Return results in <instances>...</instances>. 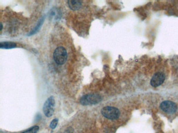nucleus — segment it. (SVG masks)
I'll list each match as a JSON object with an SVG mask.
<instances>
[{
    "mask_svg": "<svg viewBox=\"0 0 178 133\" xmlns=\"http://www.w3.org/2000/svg\"><path fill=\"white\" fill-rule=\"evenodd\" d=\"M68 58V54L66 49L63 47H58L54 51L53 59L55 62L59 65L65 63Z\"/></svg>",
    "mask_w": 178,
    "mask_h": 133,
    "instance_id": "1",
    "label": "nucleus"
},
{
    "mask_svg": "<svg viewBox=\"0 0 178 133\" xmlns=\"http://www.w3.org/2000/svg\"><path fill=\"white\" fill-rule=\"evenodd\" d=\"M101 101V97L99 95L93 94L83 96L80 99V103L84 106L94 105L98 103Z\"/></svg>",
    "mask_w": 178,
    "mask_h": 133,
    "instance_id": "2",
    "label": "nucleus"
},
{
    "mask_svg": "<svg viewBox=\"0 0 178 133\" xmlns=\"http://www.w3.org/2000/svg\"><path fill=\"white\" fill-rule=\"evenodd\" d=\"M101 114L108 119L116 120L119 118L120 112L117 108L108 106L102 109Z\"/></svg>",
    "mask_w": 178,
    "mask_h": 133,
    "instance_id": "3",
    "label": "nucleus"
},
{
    "mask_svg": "<svg viewBox=\"0 0 178 133\" xmlns=\"http://www.w3.org/2000/svg\"><path fill=\"white\" fill-rule=\"evenodd\" d=\"M56 104L55 99L53 96H51L47 99L43 107L44 114L48 118L52 117L54 112V107Z\"/></svg>",
    "mask_w": 178,
    "mask_h": 133,
    "instance_id": "4",
    "label": "nucleus"
},
{
    "mask_svg": "<svg viewBox=\"0 0 178 133\" xmlns=\"http://www.w3.org/2000/svg\"><path fill=\"white\" fill-rule=\"evenodd\" d=\"M160 108L164 112L168 114H173L177 110V106L175 103L171 101H164L162 102Z\"/></svg>",
    "mask_w": 178,
    "mask_h": 133,
    "instance_id": "5",
    "label": "nucleus"
},
{
    "mask_svg": "<svg viewBox=\"0 0 178 133\" xmlns=\"http://www.w3.org/2000/svg\"><path fill=\"white\" fill-rule=\"evenodd\" d=\"M166 79V75L162 72H158L153 75L150 84L154 87H157L161 85Z\"/></svg>",
    "mask_w": 178,
    "mask_h": 133,
    "instance_id": "6",
    "label": "nucleus"
},
{
    "mask_svg": "<svg viewBox=\"0 0 178 133\" xmlns=\"http://www.w3.org/2000/svg\"><path fill=\"white\" fill-rule=\"evenodd\" d=\"M68 5L70 9L73 11H77L82 7V2L80 1L70 0L68 1Z\"/></svg>",
    "mask_w": 178,
    "mask_h": 133,
    "instance_id": "7",
    "label": "nucleus"
},
{
    "mask_svg": "<svg viewBox=\"0 0 178 133\" xmlns=\"http://www.w3.org/2000/svg\"><path fill=\"white\" fill-rule=\"evenodd\" d=\"M0 46L1 49H11L16 47V44L13 42H1Z\"/></svg>",
    "mask_w": 178,
    "mask_h": 133,
    "instance_id": "8",
    "label": "nucleus"
},
{
    "mask_svg": "<svg viewBox=\"0 0 178 133\" xmlns=\"http://www.w3.org/2000/svg\"><path fill=\"white\" fill-rule=\"evenodd\" d=\"M39 127L38 126H33L31 129H29L28 130L23 132L22 133H36L38 131H39Z\"/></svg>",
    "mask_w": 178,
    "mask_h": 133,
    "instance_id": "9",
    "label": "nucleus"
},
{
    "mask_svg": "<svg viewBox=\"0 0 178 133\" xmlns=\"http://www.w3.org/2000/svg\"><path fill=\"white\" fill-rule=\"evenodd\" d=\"M58 120L57 119H55L52 121L50 126L52 129H55L58 125Z\"/></svg>",
    "mask_w": 178,
    "mask_h": 133,
    "instance_id": "10",
    "label": "nucleus"
},
{
    "mask_svg": "<svg viewBox=\"0 0 178 133\" xmlns=\"http://www.w3.org/2000/svg\"><path fill=\"white\" fill-rule=\"evenodd\" d=\"M1 30H2V29H3V26H2V23H1Z\"/></svg>",
    "mask_w": 178,
    "mask_h": 133,
    "instance_id": "11",
    "label": "nucleus"
}]
</instances>
